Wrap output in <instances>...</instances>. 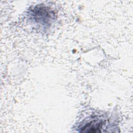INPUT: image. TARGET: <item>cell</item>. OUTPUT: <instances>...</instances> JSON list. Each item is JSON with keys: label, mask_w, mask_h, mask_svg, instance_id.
Listing matches in <instances>:
<instances>
[{"label": "cell", "mask_w": 133, "mask_h": 133, "mask_svg": "<svg viewBox=\"0 0 133 133\" xmlns=\"http://www.w3.org/2000/svg\"><path fill=\"white\" fill-rule=\"evenodd\" d=\"M102 125V123L99 120H93L91 122L87 124L85 126H84L82 129L83 132L86 129L84 132H99L98 129H101Z\"/></svg>", "instance_id": "obj_1"}]
</instances>
